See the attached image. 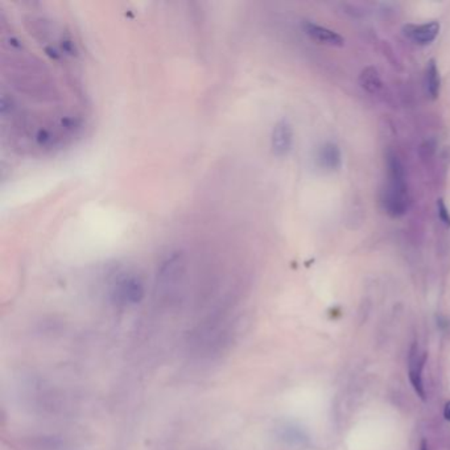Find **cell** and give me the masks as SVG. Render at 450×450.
<instances>
[{"label":"cell","instance_id":"6da1fadb","mask_svg":"<svg viewBox=\"0 0 450 450\" xmlns=\"http://www.w3.org/2000/svg\"><path fill=\"white\" fill-rule=\"evenodd\" d=\"M387 188L383 193V207L392 218H400L408 210V185L402 161L396 155L387 160Z\"/></svg>","mask_w":450,"mask_h":450},{"label":"cell","instance_id":"7a4b0ae2","mask_svg":"<svg viewBox=\"0 0 450 450\" xmlns=\"http://www.w3.org/2000/svg\"><path fill=\"white\" fill-rule=\"evenodd\" d=\"M144 296V287L142 280L134 275H126L117 281L114 288V297L124 305L137 304Z\"/></svg>","mask_w":450,"mask_h":450},{"label":"cell","instance_id":"3957f363","mask_svg":"<svg viewBox=\"0 0 450 450\" xmlns=\"http://www.w3.org/2000/svg\"><path fill=\"white\" fill-rule=\"evenodd\" d=\"M426 355L420 352L417 343H414L408 357V375L410 382L414 387V392L417 396H420L423 400H426V389L423 383V368L426 363Z\"/></svg>","mask_w":450,"mask_h":450},{"label":"cell","instance_id":"277c9868","mask_svg":"<svg viewBox=\"0 0 450 450\" xmlns=\"http://www.w3.org/2000/svg\"><path fill=\"white\" fill-rule=\"evenodd\" d=\"M292 144L293 131L291 124L287 121H280L272 131V137H271L272 152L276 156L283 158L290 153V151L292 149Z\"/></svg>","mask_w":450,"mask_h":450},{"label":"cell","instance_id":"5b68a950","mask_svg":"<svg viewBox=\"0 0 450 450\" xmlns=\"http://www.w3.org/2000/svg\"><path fill=\"white\" fill-rule=\"evenodd\" d=\"M440 32L437 22H430L424 24H408L404 27V35L419 45H428L436 40Z\"/></svg>","mask_w":450,"mask_h":450},{"label":"cell","instance_id":"8992f818","mask_svg":"<svg viewBox=\"0 0 450 450\" xmlns=\"http://www.w3.org/2000/svg\"><path fill=\"white\" fill-rule=\"evenodd\" d=\"M304 31L308 36L320 44H325V45H330V47H343V44H345V40L340 33L329 29L327 27H321V25L310 23V22H305Z\"/></svg>","mask_w":450,"mask_h":450},{"label":"cell","instance_id":"52a82bcc","mask_svg":"<svg viewBox=\"0 0 450 450\" xmlns=\"http://www.w3.org/2000/svg\"><path fill=\"white\" fill-rule=\"evenodd\" d=\"M321 165L328 170H337L341 164V152L333 143H327L320 149Z\"/></svg>","mask_w":450,"mask_h":450},{"label":"cell","instance_id":"ba28073f","mask_svg":"<svg viewBox=\"0 0 450 450\" xmlns=\"http://www.w3.org/2000/svg\"><path fill=\"white\" fill-rule=\"evenodd\" d=\"M426 87L428 96L432 99H436L440 93V73H438L437 65L435 60L428 62L426 72Z\"/></svg>","mask_w":450,"mask_h":450},{"label":"cell","instance_id":"9c48e42d","mask_svg":"<svg viewBox=\"0 0 450 450\" xmlns=\"http://www.w3.org/2000/svg\"><path fill=\"white\" fill-rule=\"evenodd\" d=\"M361 86L370 94H375L382 89V80L375 68H366L359 77Z\"/></svg>","mask_w":450,"mask_h":450},{"label":"cell","instance_id":"30bf717a","mask_svg":"<svg viewBox=\"0 0 450 450\" xmlns=\"http://www.w3.org/2000/svg\"><path fill=\"white\" fill-rule=\"evenodd\" d=\"M437 209H438V217L442 220L444 225H447L448 227H450V213L448 210V207L445 205L444 200H438L437 202Z\"/></svg>","mask_w":450,"mask_h":450},{"label":"cell","instance_id":"8fae6325","mask_svg":"<svg viewBox=\"0 0 450 450\" xmlns=\"http://www.w3.org/2000/svg\"><path fill=\"white\" fill-rule=\"evenodd\" d=\"M444 417L450 421V402H447L445 408H444Z\"/></svg>","mask_w":450,"mask_h":450},{"label":"cell","instance_id":"7c38bea8","mask_svg":"<svg viewBox=\"0 0 450 450\" xmlns=\"http://www.w3.org/2000/svg\"><path fill=\"white\" fill-rule=\"evenodd\" d=\"M420 450H428V445H426V440L421 441V445H420Z\"/></svg>","mask_w":450,"mask_h":450}]
</instances>
